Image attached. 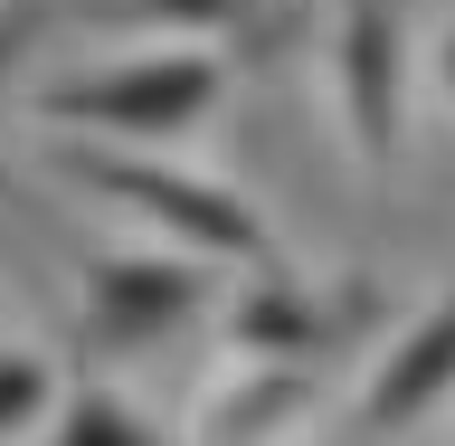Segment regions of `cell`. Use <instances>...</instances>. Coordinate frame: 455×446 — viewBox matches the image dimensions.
Masks as SVG:
<instances>
[{
  "label": "cell",
  "mask_w": 455,
  "mask_h": 446,
  "mask_svg": "<svg viewBox=\"0 0 455 446\" xmlns=\"http://www.w3.org/2000/svg\"><path fill=\"white\" fill-rule=\"evenodd\" d=\"M57 399V370H48V352H0V446L20 437L38 409Z\"/></svg>",
  "instance_id": "10"
},
{
  "label": "cell",
  "mask_w": 455,
  "mask_h": 446,
  "mask_svg": "<svg viewBox=\"0 0 455 446\" xmlns=\"http://www.w3.org/2000/svg\"><path fill=\"white\" fill-rule=\"evenodd\" d=\"M455 390V285L389 342V361L370 370L361 390V437H389V427H418L436 399Z\"/></svg>",
  "instance_id": "6"
},
{
  "label": "cell",
  "mask_w": 455,
  "mask_h": 446,
  "mask_svg": "<svg viewBox=\"0 0 455 446\" xmlns=\"http://www.w3.org/2000/svg\"><path fill=\"white\" fill-rule=\"evenodd\" d=\"M341 124L361 162H389L408 134V28L398 0H341Z\"/></svg>",
  "instance_id": "4"
},
{
  "label": "cell",
  "mask_w": 455,
  "mask_h": 446,
  "mask_svg": "<svg viewBox=\"0 0 455 446\" xmlns=\"http://www.w3.org/2000/svg\"><path fill=\"white\" fill-rule=\"evenodd\" d=\"M57 446H171V437L142 418V409H124L114 390H76L57 409Z\"/></svg>",
  "instance_id": "9"
},
{
  "label": "cell",
  "mask_w": 455,
  "mask_h": 446,
  "mask_svg": "<svg viewBox=\"0 0 455 446\" xmlns=\"http://www.w3.org/2000/svg\"><path fill=\"white\" fill-rule=\"evenodd\" d=\"M28 38H38V0L0 10V171H10V114H20V57H28Z\"/></svg>",
  "instance_id": "11"
},
{
  "label": "cell",
  "mask_w": 455,
  "mask_h": 446,
  "mask_svg": "<svg viewBox=\"0 0 455 446\" xmlns=\"http://www.w3.org/2000/svg\"><path fill=\"white\" fill-rule=\"evenodd\" d=\"M436 67H446V85H455V28H446V48H436Z\"/></svg>",
  "instance_id": "12"
},
{
  "label": "cell",
  "mask_w": 455,
  "mask_h": 446,
  "mask_svg": "<svg viewBox=\"0 0 455 446\" xmlns=\"http://www.w3.org/2000/svg\"><path fill=\"white\" fill-rule=\"evenodd\" d=\"M304 399H313V370H284V361H266V380H247V390H228L209 427H219L228 446H256V437H275V427L294 418Z\"/></svg>",
  "instance_id": "7"
},
{
  "label": "cell",
  "mask_w": 455,
  "mask_h": 446,
  "mask_svg": "<svg viewBox=\"0 0 455 446\" xmlns=\"http://www.w3.org/2000/svg\"><path fill=\"white\" fill-rule=\"evenodd\" d=\"M219 85H228L219 48H152V57H124V67H95V77L38 85V114L95 142H162L180 124H199Z\"/></svg>",
  "instance_id": "2"
},
{
  "label": "cell",
  "mask_w": 455,
  "mask_h": 446,
  "mask_svg": "<svg viewBox=\"0 0 455 446\" xmlns=\"http://www.w3.org/2000/svg\"><path fill=\"white\" fill-rule=\"evenodd\" d=\"M361 323H370V295H313V285H294V266L284 276H256V295L228 304V342L247 361H284V370H313Z\"/></svg>",
  "instance_id": "5"
},
{
  "label": "cell",
  "mask_w": 455,
  "mask_h": 446,
  "mask_svg": "<svg viewBox=\"0 0 455 446\" xmlns=\"http://www.w3.org/2000/svg\"><path fill=\"white\" fill-rule=\"evenodd\" d=\"M219 295L209 256L152 247V256H76V352L85 361H142L152 342L199 323Z\"/></svg>",
  "instance_id": "3"
},
{
  "label": "cell",
  "mask_w": 455,
  "mask_h": 446,
  "mask_svg": "<svg viewBox=\"0 0 455 446\" xmlns=\"http://www.w3.org/2000/svg\"><path fill=\"white\" fill-rule=\"evenodd\" d=\"M57 171L76 181V191L114 199L124 219H142L162 247H190V256H237L247 276H284V247L275 228L256 219L237 191H219V181H199V171L180 162H152V152H114V142H57Z\"/></svg>",
  "instance_id": "1"
},
{
  "label": "cell",
  "mask_w": 455,
  "mask_h": 446,
  "mask_svg": "<svg viewBox=\"0 0 455 446\" xmlns=\"http://www.w3.org/2000/svg\"><path fill=\"white\" fill-rule=\"evenodd\" d=\"M85 20H124V28H266V0H76Z\"/></svg>",
  "instance_id": "8"
}]
</instances>
